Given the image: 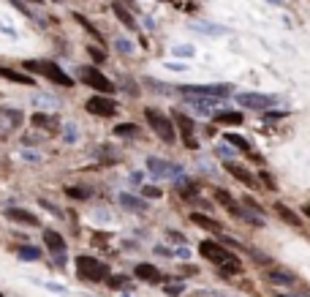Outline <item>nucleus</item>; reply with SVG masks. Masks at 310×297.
Instances as JSON below:
<instances>
[{
  "label": "nucleus",
  "mask_w": 310,
  "mask_h": 297,
  "mask_svg": "<svg viewBox=\"0 0 310 297\" xmlns=\"http://www.w3.org/2000/svg\"><path fill=\"white\" fill-rule=\"evenodd\" d=\"M199 254H202L204 259L215 262L218 267L226 273V276H234V273L240 270V262H237L234 256L226 251V248H220V243H212V240H204V243H199ZM220 270H218V273H220Z\"/></svg>",
  "instance_id": "nucleus-1"
},
{
  "label": "nucleus",
  "mask_w": 310,
  "mask_h": 297,
  "mask_svg": "<svg viewBox=\"0 0 310 297\" xmlns=\"http://www.w3.org/2000/svg\"><path fill=\"white\" fill-rule=\"evenodd\" d=\"M180 93L185 98H202V101H218L232 93V85H180Z\"/></svg>",
  "instance_id": "nucleus-2"
},
{
  "label": "nucleus",
  "mask_w": 310,
  "mask_h": 297,
  "mask_svg": "<svg viewBox=\"0 0 310 297\" xmlns=\"http://www.w3.org/2000/svg\"><path fill=\"white\" fill-rule=\"evenodd\" d=\"M25 68H27L30 74H44L46 79L58 82V85H63V88H71V76L63 74L54 63H49V60H27Z\"/></svg>",
  "instance_id": "nucleus-3"
},
{
  "label": "nucleus",
  "mask_w": 310,
  "mask_h": 297,
  "mask_svg": "<svg viewBox=\"0 0 310 297\" xmlns=\"http://www.w3.org/2000/svg\"><path fill=\"white\" fill-rule=\"evenodd\" d=\"M145 117H147V123L153 126V131L163 139V142H174V123L169 120V117L161 115V112H158V109H153V106L145 109Z\"/></svg>",
  "instance_id": "nucleus-4"
},
{
  "label": "nucleus",
  "mask_w": 310,
  "mask_h": 297,
  "mask_svg": "<svg viewBox=\"0 0 310 297\" xmlns=\"http://www.w3.org/2000/svg\"><path fill=\"white\" fill-rule=\"evenodd\" d=\"M79 79H82L84 85H90V88L98 90V93H112L115 90L112 79H109L106 74H101L98 68H93V66H82V68H79Z\"/></svg>",
  "instance_id": "nucleus-5"
},
{
  "label": "nucleus",
  "mask_w": 310,
  "mask_h": 297,
  "mask_svg": "<svg viewBox=\"0 0 310 297\" xmlns=\"http://www.w3.org/2000/svg\"><path fill=\"white\" fill-rule=\"evenodd\" d=\"M76 267H79V273H82V278H90V281L106 278V264L93 259V256H76Z\"/></svg>",
  "instance_id": "nucleus-6"
},
{
  "label": "nucleus",
  "mask_w": 310,
  "mask_h": 297,
  "mask_svg": "<svg viewBox=\"0 0 310 297\" xmlns=\"http://www.w3.org/2000/svg\"><path fill=\"white\" fill-rule=\"evenodd\" d=\"M22 123H25V115L19 112V109H0V139L11 137L14 131H17Z\"/></svg>",
  "instance_id": "nucleus-7"
},
{
  "label": "nucleus",
  "mask_w": 310,
  "mask_h": 297,
  "mask_svg": "<svg viewBox=\"0 0 310 297\" xmlns=\"http://www.w3.org/2000/svg\"><path fill=\"white\" fill-rule=\"evenodd\" d=\"M237 101L245 109H269L277 104V96H269V93H242V96H237Z\"/></svg>",
  "instance_id": "nucleus-8"
},
{
  "label": "nucleus",
  "mask_w": 310,
  "mask_h": 297,
  "mask_svg": "<svg viewBox=\"0 0 310 297\" xmlns=\"http://www.w3.org/2000/svg\"><path fill=\"white\" fill-rule=\"evenodd\" d=\"M84 106H87L90 115H98V117H112L117 112V104L112 98H106V96H93Z\"/></svg>",
  "instance_id": "nucleus-9"
},
{
  "label": "nucleus",
  "mask_w": 310,
  "mask_h": 297,
  "mask_svg": "<svg viewBox=\"0 0 310 297\" xmlns=\"http://www.w3.org/2000/svg\"><path fill=\"white\" fill-rule=\"evenodd\" d=\"M147 169L155 177H177L180 175V167H174V164L163 161V158H147Z\"/></svg>",
  "instance_id": "nucleus-10"
},
{
  "label": "nucleus",
  "mask_w": 310,
  "mask_h": 297,
  "mask_svg": "<svg viewBox=\"0 0 310 297\" xmlns=\"http://www.w3.org/2000/svg\"><path fill=\"white\" fill-rule=\"evenodd\" d=\"M226 172H232L237 180L245 183L248 188H256V185H259V183H256V177H253L248 169H245V167H237V164H232V161H226Z\"/></svg>",
  "instance_id": "nucleus-11"
},
{
  "label": "nucleus",
  "mask_w": 310,
  "mask_h": 297,
  "mask_svg": "<svg viewBox=\"0 0 310 297\" xmlns=\"http://www.w3.org/2000/svg\"><path fill=\"white\" fill-rule=\"evenodd\" d=\"M256 210H259V207H234L232 213H234L237 218H242V221L253 224V226H264V215L256 213Z\"/></svg>",
  "instance_id": "nucleus-12"
},
{
  "label": "nucleus",
  "mask_w": 310,
  "mask_h": 297,
  "mask_svg": "<svg viewBox=\"0 0 310 297\" xmlns=\"http://www.w3.org/2000/svg\"><path fill=\"white\" fill-rule=\"evenodd\" d=\"M172 117H174V123L180 126L182 137H185V145H188V147H196V142L190 139V134H193V120H190V117H185V115H180V112H174Z\"/></svg>",
  "instance_id": "nucleus-13"
},
{
  "label": "nucleus",
  "mask_w": 310,
  "mask_h": 297,
  "mask_svg": "<svg viewBox=\"0 0 310 297\" xmlns=\"http://www.w3.org/2000/svg\"><path fill=\"white\" fill-rule=\"evenodd\" d=\"M6 215H9L11 221H17V224L38 226V218H36L33 213H27V210H22V207H9V210H6Z\"/></svg>",
  "instance_id": "nucleus-14"
},
{
  "label": "nucleus",
  "mask_w": 310,
  "mask_h": 297,
  "mask_svg": "<svg viewBox=\"0 0 310 297\" xmlns=\"http://www.w3.org/2000/svg\"><path fill=\"white\" fill-rule=\"evenodd\" d=\"M44 243H46V248H49V251H54V254H63V251H66V240H63L58 232H52V229L44 232Z\"/></svg>",
  "instance_id": "nucleus-15"
},
{
  "label": "nucleus",
  "mask_w": 310,
  "mask_h": 297,
  "mask_svg": "<svg viewBox=\"0 0 310 297\" xmlns=\"http://www.w3.org/2000/svg\"><path fill=\"white\" fill-rule=\"evenodd\" d=\"M33 126L46 128V131H58V128H60V123H58V117H54V115H44V112H38V115H33Z\"/></svg>",
  "instance_id": "nucleus-16"
},
{
  "label": "nucleus",
  "mask_w": 310,
  "mask_h": 297,
  "mask_svg": "<svg viewBox=\"0 0 310 297\" xmlns=\"http://www.w3.org/2000/svg\"><path fill=\"white\" fill-rule=\"evenodd\" d=\"M215 123H220V126H240L242 123V115L240 112H215V117H212Z\"/></svg>",
  "instance_id": "nucleus-17"
},
{
  "label": "nucleus",
  "mask_w": 310,
  "mask_h": 297,
  "mask_svg": "<svg viewBox=\"0 0 310 297\" xmlns=\"http://www.w3.org/2000/svg\"><path fill=\"white\" fill-rule=\"evenodd\" d=\"M112 11H115V17L120 19V22H123V25L128 28V30H136V22H133V17L128 14V9H123L120 3H112Z\"/></svg>",
  "instance_id": "nucleus-18"
},
{
  "label": "nucleus",
  "mask_w": 310,
  "mask_h": 297,
  "mask_svg": "<svg viewBox=\"0 0 310 297\" xmlns=\"http://www.w3.org/2000/svg\"><path fill=\"white\" fill-rule=\"evenodd\" d=\"M136 273L139 278H145V281H161V273H158L155 264H136Z\"/></svg>",
  "instance_id": "nucleus-19"
},
{
  "label": "nucleus",
  "mask_w": 310,
  "mask_h": 297,
  "mask_svg": "<svg viewBox=\"0 0 310 297\" xmlns=\"http://www.w3.org/2000/svg\"><path fill=\"white\" fill-rule=\"evenodd\" d=\"M190 221L199 224V226H204V229H210V232H218V229H220L218 221H212L210 215H202V213H190Z\"/></svg>",
  "instance_id": "nucleus-20"
},
{
  "label": "nucleus",
  "mask_w": 310,
  "mask_h": 297,
  "mask_svg": "<svg viewBox=\"0 0 310 297\" xmlns=\"http://www.w3.org/2000/svg\"><path fill=\"white\" fill-rule=\"evenodd\" d=\"M120 202H123V205L128 207V210H139V213H145V210H147L145 202L136 199V197H131V194H120Z\"/></svg>",
  "instance_id": "nucleus-21"
},
{
  "label": "nucleus",
  "mask_w": 310,
  "mask_h": 297,
  "mask_svg": "<svg viewBox=\"0 0 310 297\" xmlns=\"http://www.w3.org/2000/svg\"><path fill=\"white\" fill-rule=\"evenodd\" d=\"M0 76H6V79H11V82L33 85V76H27V74H17V71H11V68H0Z\"/></svg>",
  "instance_id": "nucleus-22"
},
{
  "label": "nucleus",
  "mask_w": 310,
  "mask_h": 297,
  "mask_svg": "<svg viewBox=\"0 0 310 297\" xmlns=\"http://www.w3.org/2000/svg\"><path fill=\"white\" fill-rule=\"evenodd\" d=\"M19 259H27V262H36V259H41V251L33 246H22L19 248Z\"/></svg>",
  "instance_id": "nucleus-23"
},
{
  "label": "nucleus",
  "mask_w": 310,
  "mask_h": 297,
  "mask_svg": "<svg viewBox=\"0 0 310 297\" xmlns=\"http://www.w3.org/2000/svg\"><path fill=\"white\" fill-rule=\"evenodd\" d=\"M115 137H136V126L133 123H120V126H115Z\"/></svg>",
  "instance_id": "nucleus-24"
},
{
  "label": "nucleus",
  "mask_w": 310,
  "mask_h": 297,
  "mask_svg": "<svg viewBox=\"0 0 310 297\" xmlns=\"http://www.w3.org/2000/svg\"><path fill=\"white\" fill-rule=\"evenodd\" d=\"M223 139H226V142H229V145H232V147H237V150H250V145H248V142H245V139H242V137H237V134H226Z\"/></svg>",
  "instance_id": "nucleus-25"
},
{
  "label": "nucleus",
  "mask_w": 310,
  "mask_h": 297,
  "mask_svg": "<svg viewBox=\"0 0 310 297\" xmlns=\"http://www.w3.org/2000/svg\"><path fill=\"white\" fill-rule=\"evenodd\" d=\"M277 215H280V218H283V221H289L291 226H299V218H297V215H294V213H291V210H289V207H286V205H277Z\"/></svg>",
  "instance_id": "nucleus-26"
},
{
  "label": "nucleus",
  "mask_w": 310,
  "mask_h": 297,
  "mask_svg": "<svg viewBox=\"0 0 310 297\" xmlns=\"http://www.w3.org/2000/svg\"><path fill=\"white\" fill-rule=\"evenodd\" d=\"M215 199L220 202V205H223V207H229V210H234L237 205H234V199H232V194H229V191H215Z\"/></svg>",
  "instance_id": "nucleus-27"
},
{
  "label": "nucleus",
  "mask_w": 310,
  "mask_h": 297,
  "mask_svg": "<svg viewBox=\"0 0 310 297\" xmlns=\"http://www.w3.org/2000/svg\"><path fill=\"white\" fill-rule=\"evenodd\" d=\"M269 278H272L275 284H291L294 281L291 273H280V270H269Z\"/></svg>",
  "instance_id": "nucleus-28"
},
{
  "label": "nucleus",
  "mask_w": 310,
  "mask_h": 297,
  "mask_svg": "<svg viewBox=\"0 0 310 297\" xmlns=\"http://www.w3.org/2000/svg\"><path fill=\"white\" fill-rule=\"evenodd\" d=\"M128 284H131V281L125 276H112V278H109V286H112V289H125Z\"/></svg>",
  "instance_id": "nucleus-29"
},
{
  "label": "nucleus",
  "mask_w": 310,
  "mask_h": 297,
  "mask_svg": "<svg viewBox=\"0 0 310 297\" xmlns=\"http://www.w3.org/2000/svg\"><path fill=\"white\" fill-rule=\"evenodd\" d=\"M115 46H117L120 52H125V55H131V52H133V44H131V41H125V38H115Z\"/></svg>",
  "instance_id": "nucleus-30"
},
{
  "label": "nucleus",
  "mask_w": 310,
  "mask_h": 297,
  "mask_svg": "<svg viewBox=\"0 0 310 297\" xmlns=\"http://www.w3.org/2000/svg\"><path fill=\"white\" fill-rule=\"evenodd\" d=\"M68 197H76V199H87L90 197V191H84V188H66Z\"/></svg>",
  "instance_id": "nucleus-31"
},
{
  "label": "nucleus",
  "mask_w": 310,
  "mask_h": 297,
  "mask_svg": "<svg viewBox=\"0 0 310 297\" xmlns=\"http://www.w3.org/2000/svg\"><path fill=\"white\" fill-rule=\"evenodd\" d=\"M174 55H180V58H190V55H193V46H174Z\"/></svg>",
  "instance_id": "nucleus-32"
},
{
  "label": "nucleus",
  "mask_w": 310,
  "mask_h": 297,
  "mask_svg": "<svg viewBox=\"0 0 310 297\" xmlns=\"http://www.w3.org/2000/svg\"><path fill=\"white\" fill-rule=\"evenodd\" d=\"M145 197H147V199H158V197H161V188H158V185H155V188H153V185H147V188H145Z\"/></svg>",
  "instance_id": "nucleus-33"
},
{
  "label": "nucleus",
  "mask_w": 310,
  "mask_h": 297,
  "mask_svg": "<svg viewBox=\"0 0 310 297\" xmlns=\"http://www.w3.org/2000/svg\"><path fill=\"white\" fill-rule=\"evenodd\" d=\"M166 294H169V297L182 294V284H172V286H166Z\"/></svg>",
  "instance_id": "nucleus-34"
},
{
  "label": "nucleus",
  "mask_w": 310,
  "mask_h": 297,
  "mask_svg": "<svg viewBox=\"0 0 310 297\" xmlns=\"http://www.w3.org/2000/svg\"><path fill=\"white\" fill-rule=\"evenodd\" d=\"M280 117H286V115H280V112H264V117H261V120L275 123V120H280Z\"/></svg>",
  "instance_id": "nucleus-35"
},
{
  "label": "nucleus",
  "mask_w": 310,
  "mask_h": 297,
  "mask_svg": "<svg viewBox=\"0 0 310 297\" xmlns=\"http://www.w3.org/2000/svg\"><path fill=\"white\" fill-rule=\"evenodd\" d=\"M11 3H14V6H17V9H19V11H25V14H30V9H27V6H25V3H22V0H11Z\"/></svg>",
  "instance_id": "nucleus-36"
},
{
  "label": "nucleus",
  "mask_w": 310,
  "mask_h": 297,
  "mask_svg": "<svg viewBox=\"0 0 310 297\" xmlns=\"http://www.w3.org/2000/svg\"><path fill=\"white\" fill-rule=\"evenodd\" d=\"M90 52H93V58H95V60H98V63H101V60H103V52H101V49H95V46H93V49H90Z\"/></svg>",
  "instance_id": "nucleus-37"
},
{
  "label": "nucleus",
  "mask_w": 310,
  "mask_h": 297,
  "mask_svg": "<svg viewBox=\"0 0 310 297\" xmlns=\"http://www.w3.org/2000/svg\"><path fill=\"white\" fill-rule=\"evenodd\" d=\"M302 210H305V215L310 218V205H305V207H302Z\"/></svg>",
  "instance_id": "nucleus-38"
},
{
  "label": "nucleus",
  "mask_w": 310,
  "mask_h": 297,
  "mask_svg": "<svg viewBox=\"0 0 310 297\" xmlns=\"http://www.w3.org/2000/svg\"><path fill=\"white\" fill-rule=\"evenodd\" d=\"M277 297H286V294H277Z\"/></svg>",
  "instance_id": "nucleus-39"
},
{
  "label": "nucleus",
  "mask_w": 310,
  "mask_h": 297,
  "mask_svg": "<svg viewBox=\"0 0 310 297\" xmlns=\"http://www.w3.org/2000/svg\"><path fill=\"white\" fill-rule=\"evenodd\" d=\"M275 3H277V0H275Z\"/></svg>",
  "instance_id": "nucleus-40"
}]
</instances>
